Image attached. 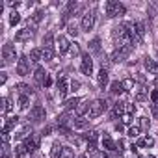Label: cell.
<instances>
[{
    "label": "cell",
    "mask_w": 158,
    "mask_h": 158,
    "mask_svg": "<svg viewBox=\"0 0 158 158\" xmlns=\"http://www.w3.org/2000/svg\"><path fill=\"white\" fill-rule=\"evenodd\" d=\"M104 9H106V15L110 19H114V17H121V15H125L127 13V8L123 4L119 2H115V0H108V2L104 4Z\"/></svg>",
    "instance_id": "cell-1"
},
{
    "label": "cell",
    "mask_w": 158,
    "mask_h": 158,
    "mask_svg": "<svg viewBox=\"0 0 158 158\" xmlns=\"http://www.w3.org/2000/svg\"><path fill=\"white\" fill-rule=\"evenodd\" d=\"M106 108H108V102L104 99H97V100H93L91 102V110H89V117L91 119H97L99 115H102L106 112Z\"/></svg>",
    "instance_id": "cell-2"
},
{
    "label": "cell",
    "mask_w": 158,
    "mask_h": 158,
    "mask_svg": "<svg viewBox=\"0 0 158 158\" xmlns=\"http://www.w3.org/2000/svg\"><path fill=\"white\" fill-rule=\"evenodd\" d=\"M15 58H17L15 47H13L11 43H6V45L2 47V65L6 67V65L13 63V61H15Z\"/></svg>",
    "instance_id": "cell-3"
},
{
    "label": "cell",
    "mask_w": 158,
    "mask_h": 158,
    "mask_svg": "<svg viewBox=\"0 0 158 158\" xmlns=\"http://www.w3.org/2000/svg\"><path fill=\"white\" fill-rule=\"evenodd\" d=\"M143 37H145V26H143V23L136 20V23H132V39H134V45L141 43Z\"/></svg>",
    "instance_id": "cell-4"
},
{
    "label": "cell",
    "mask_w": 158,
    "mask_h": 158,
    "mask_svg": "<svg viewBox=\"0 0 158 158\" xmlns=\"http://www.w3.org/2000/svg\"><path fill=\"white\" fill-rule=\"evenodd\" d=\"M33 33H36V26H33V23H32V24L28 23V26H26L24 30H19V32L15 33V41H19V43H24V41H28Z\"/></svg>",
    "instance_id": "cell-5"
},
{
    "label": "cell",
    "mask_w": 158,
    "mask_h": 158,
    "mask_svg": "<svg viewBox=\"0 0 158 158\" xmlns=\"http://www.w3.org/2000/svg\"><path fill=\"white\" fill-rule=\"evenodd\" d=\"M45 117H47V112H45V108L39 106V104L33 106V108L30 110V115H28V119H30L32 123H43Z\"/></svg>",
    "instance_id": "cell-6"
},
{
    "label": "cell",
    "mask_w": 158,
    "mask_h": 158,
    "mask_svg": "<svg viewBox=\"0 0 158 158\" xmlns=\"http://www.w3.org/2000/svg\"><path fill=\"white\" fill-rule=\"evenodd\" d=\"M30 73V58L28 56H20L17 61V74L19 76H26Z\"/></svg>",
    "instance_id": "cell-7"
},
{
    "label": "cell",
    "mask_w": 158,
    "mask_h": 158,
    "mask_svg": "<svg viewBox=\"0 0 158 158\" xmlns=\"http://www.w3.org/2000/svg\"><path fill=\"white\" fill-rule=\"evenodd\" d=\"M80 71L84 73V74H87V76L93 73V60H91V56H89V54H84V56H82Z\"/></svg>",
    "instance_id": "cell-8"
},
{
    "label": "cell",
    "mask_w": 158,
    "mask_h": 158,
    "mask_svg": "<svg viewBox=\"0 0 158 158\" xmlns=\"http://www.w3.org/2000/svg\"><path fill=\"white\" fill-rule=\"evenodd\" d=\"M23 145L26 147V151H28V153H36V151L39 149V138H37V136H33V134H30L28 138L24 140Z\"/></svg>",
    "instance_id": "cell-9"
},
{
    "label": "cell",
    "mask_w": 158,
    "mask_h": 158,
    "mask_svg": "<svg viewBox=\"0 0 158 158\" xmlns=\"http://www.w3.org/2000/svg\"><path fill=\"white\" fill-rule=\"evenodd\" d=\"M93 24H95V15L91 11H87L84 13V17H82V24H80V28L84 30V32H89L93 28Z\"/></svg>",
    "instance_id": "cell-10"
},
{
    "label": "cell",
    "mask_w": 158,
    "mask_h": 158,
    "mask_svg": "<svg viewBox=\"0 0 158 158\" xmlns=\"http://www.w3.org/2000/svg\"><path fill=\"white\" fill-rule=\"evenodd\" d=\"M102 147H104L106 153H114V151H117V143L110 138L108 134H102Z\"/></svg>",
    "instance_id": "cell-11"
},
{
    "label": "cell",
    "mask_w": 158,
    "mask_h": 158,
    "mask_svg": "<svg viewBox=\"0 0 158 158\" xmlns=\"http://www.w3.org/2000/svg\"><path fill=\"white\" fill-rule=\"evenodd\" d=\"M56 43H58V50H60V54H65L67 50H71V45H73V43H69V41H67L65 36H58Z\"/></svg>",
    "instance_id": "cell-12"
},
{
    "label": "cell",
    "mask_w": 158,
    "mask_h": 158,
    "mask_svg": "<svg viewBox=\"0 0 158 158\" xmlns=\"http://www.w3.org/2000/svg\"><path fill=\"white\" fill-rule=\"evenodd\" d=\"M97 82H99L100 89H106V86H108V71L104 69V67H100V71L97 74Z\"/></svg>",
    "instance_id": "cell-13"
},
{
    "label": "cell",
    "mask_w": 158,
    "mask_h": 158,
    "mask_svg": "<svg viewBox=\"0 0 158 158\" xmlns=\"http://www.w3.org/2000/svg\"><path fill=\"white\" fill-rule=\"evenodd\" d=\"M17 123H19V117H17V115L6 117V123H4V127H2V132H9V130H13V128L17 127Z\"/></svg>",
    "instance_id": "cell-14"
},
{
    "label": "cell",
    "mask_w": 158,
    "mask_h": 158,
    "mask_svg": "<svg viewBox=\"0 0 158 158\" xmlns=\"http://www.w3.org/2000/svg\"><path fill=\"white\" fill-rule=\"evenodd\" d=\"M127 112V102H115L114 108H112V117H119V115H123Z\"/></svg>",
    "instance_id": "cell-15"
},
{
    "label": "cell",
    "mask_w": 158,
    "mask_h": 158,
    "mask_svg": "<svg viewBox=\"0 0 158 158\" xmlns=\"http://www.w3.org/2000/svg\"><path fill=\"white\" fill-rule=\"evenodd\" d=\"M63 145H61L60 141H54L52 147H50V158H61V154H63Z\"/></svg>",
    "instance_id": "cell-16"
},
{
    "label": "cell",
    "mask_w": 158,
    "mask_h": 158,
    "mask_svg": "<svg viewBox=\"0 0 158 158\" xmlns=\"http://www.w3.org/2000/svg\"><path fill=\"white\" fill-rule=\"evenodd\" d=\"M82 102V99H78V97H73V99H67L65 102H63V106H65V110L67 112H71V110H76L78 108V104Z\"/></svg>",
    "instance_id": "cell-17"
},
{
    "label": "cell",
    "mask_w": 158,
    "mask_h": 158,
    "mask_svg": "<svg viewBox=\"0 0 158 158\" xmlns=\"http://www.w3.org/2000/svg\"><path fill=\"white\" fill-rule=\"evenodd\" d=\"M89 110H91V102H89V100H82L78 104V108H76V115L82 117V115H84L86 112H89Z\"/></svg>",
    "instance_id": "cell-18"
},
{
    "label": "cell",
    "mask_w": 158,
    "mask_h": 158,
    "mask_svg": "<svg viewBox=\"0 0 158 158\" xmlns=\"http://www.w3.org/2000/svg\"><path fill=\"white\" fill-rule=\"evenodd\" d=\"M145 67H147V71L151 74H158V63L154 60H151V58H145Z\"/></svg>",
    "instance_id": "cell-19"
},
{
    "label": "cell",
    "mask_w": 158,
    "mask_h": 158,
    "mask_svg": "<svg viewBox=\"0 0 158 158\" xmlns=\"http://www.w3.org/2000/svg\"><path fill=\"white\" fill-rule=\"evenodd\" d=\"M58 91H60V97H65L67 95V78H58Z\"/></svg>",
    "instance_id": "cell-20"
},
{
    "label": "cell",
    "mask_w": 158,
    "mask_h": 158,
    "mask_svg": "<svg viewBox=\"0 0 158 158\" xmlns=\"http://www.w3.org/2000/svg\"><path fill=\"white\" fill-rule=\"evenodd\" d=\"M30 61H33V63H37L39 60H43V49H33L32 52H30Z\"/></svg>",
    "instance_id": "cell-21"
},
{
    "label": "cell",
    "mask_w": 158,
    "mask_h": 158,
    "mask_svg": "<svg viewBox=\"0 0 158 158\" xmlns=\"http://www.w3.org/2000/svg\"><path fill=\"white\" fill-rule=\"evenodd\" d=\"M89 52H93V54L100 52V39L99 37H95V39L89 41Z\"/></svg>",
    "instance_id": "cell-22"
},
{
    "label": "cell",
    "mask_w": 158,
    "mask_h": 158,
    "mask_svg": "<svg viewBox=\"0 0 158 158\" xmlns=\"http://www.w3.org/2000/svg\"><path fill=\"white\" fill-rule=\"evenodd\" d=\"M110 91L114 95H121L125 91V87H123V82H112V86H110Z\"/></svg>",
    "instance_id": "cell-23"
},
{
    "label": "cell",
    "mask_w": 158,
    "mask_h": 158,
    "mask_svg": "<svg viewBox=\"0 0 158 158\" xmlns=\"http://www.w3.org/2000/svg\"><path fill=\"white\" fill-rule=\"evenodd\" d=\"M87 125H89V121H87V119H84V117H76V119L73 121V127H74V128H78V130L87 128Z\"/></svg>",
    "instance_id": "cell-24"
},
{
    "label": "cell",
    "mask_w": 158,
    "mask_h": 158,
    "mask_svg": "<svg viewBox=\"0 0 158 158\" xmlns=\"http://www.w3.org/2000/svg\"><path fill=\"white\" fill-rule=\"evenodd\" d=\"M30 106V95H19V108L26 110Z\"/></svg>",
    "instance_id": "cell-25"
},
{
    "label": "cell",
    "mask_w": 158,
    "mask_h": 158,
    "mask_svg": "<svg viewBox=\"0 0 158 158\" xmlns=\"http://www.w3.org/2000/svg\"><path fill=\"white\" fill-rule=\"evenodd\" d=\"M33 78H36V82H41V84H43V80L47 78V73H45L43 67H37V69H36V73H33Z\"/></svg>",
    "instance_id": "cell-26"
},
{
    "label": "cell",
    "mask_w": 158,
    "mask_h": 158,
    "mask_svg": "<svg viewBox=\"0 0 158 158\" xmlns=\"http://www.w3.org/2000/svg\"><path fill=\"white\" fill-rule=\"evenodd\" d=\"M11 108H13V104H11V100H9L8 97H4V99H2V115H6V114H9V112H11Z\"/></svg>",
    "instance_id": "cell-27"
},
{
    "label": "cell",
    "mask_w": 158,
    "mask_h": 158,
    "mask_svg": "<svg viewBox=\"0 0 158 158\" xmlns=\"http://www.w3.org/2000/svg\"><path fill=\"white\" fill-rule=\"evenodd\" d=\"M54 47V36L52 33H47L43 37V49H52Z\"/></svg>",
    "instance_id": "cell-28"
},
{
    "label": "cell",
    "mask_w": 158,
    "mask_h": 158,
    "mask_svg": "<svg viewBox=\"0 0 158 158\" xmlns=\"http://www.w3.org/2000/svg\"><path fill=\"white\" fill-rule=\"evenodd\" d=\"M13 153H15V158H26V153H28V151H26L24 145H17Z\"/></svg>",
    "instance_id": "cell-29"
},
{
    "label": "cell",
    "mask_w": 158,
    "mask_h": 158,
    "mask_svg": "<svg viewBox=\"0 0 158 158\" xmlns=\"http://www.w3.org/2000/svg\"><path fill=\"white\" fill-rule=\"evenodd\" d=\"M17 91H19V95H30L32 87L26 86V84H17Z\"/></svg>",
    "instance_id": "cell-30"
},
{
    "label": "cell",
    "mask_w": 158,
    "mask_h": 158,
    "mask_svg": "<svg viewBox=\"0 0 158 158\" xmlns=\"http://www.w3.org/2000/svg\"><path fill=\"white\" fill-rule=\"evenodd\" d=\"M147 91H149V89H145V87H140L138 89V93H136V100H145L147 99Z\"/></svg>",
    "instance_id": "cell-31"
},
{
    "label": "cell",
    "mask_w": 158,
    "mask_h": 158,
    "mask_svg": "<svg viewBox=\"0 0 158 158\" xmlns=\"http://www.w3.org/2000/svg\"><path fill=\"white\" fill-rule=\"evenodd\" d=\"M20 23V15L17 11H13L11 15H9V26H15V24H19Z\"/></svg>",
    "instance_id": "cell-32"
},
{
    "label": "cell",
    "mask_w": 158,
    "mask_h": 158,
    "mask_svg": "<svg viewBox=\"0 0 158 158\" xmlns=\"http://www.w3.org/2000/svg\"><path fill=\"white\" fill-rule=\"evenodd\" d=\"M52 58H54V49H43V60L50 61Z\"/></svg>",
    "instance_id": "cell-33"
},
{
    "label": "cell",
    "mask_w": 158,
    "mask_h": 158,
    "mask_svg": "<svg viewBox=\"0 0 158 158\" xmlns=\"http://www.w3.org/2000/svg\"><path fill=\"white\" fill-rule=\"evenodd\" d=\"M140 132H141V128H140L138 125L128 128V136H130V138H138V136H140Z\"/></svg>",
    "instance_id": "cell-34"
},
{
    "label": "cell",
    "mask_w": 158,
    "mask_h": 158,
    "mask_svg": "<svg viewBox=\"0 0 158 158\" xmlns=\"http://www.w3.org/2000/svg\"><path fill=\"white\" fill-rule=\"evenodd\" d=\"M41 20H43V11L37 9V11L32 15V23H33V24H37V23H41Z\"/></svg>",
    "instance_id": "cell-35"
},
{
    "label": "cell",
    "mask_w": 158,
    "mask_h": 158,
    "mask_svg": "<svg viewBox=\"0 0 158 158\" xmlns=\"http://www.w3.org/2000/svg\"><path fill=\"white\" fill-rule=\"evenodd\" d=\"M26 134H28V127H24V128H20L19 132H15V138H17V140H23V138H24V140H26V138H28Z\"/></svg>",
    "instance_id": "cell-36"
},
{
    "label": "cell",
    "mask_w": 158,
    "mask_h": 158,
    "mask_svg": "<svg viewBox=\"0 0 158 158\" xmlns=\"http://www.w3.org/2000/svg\"><path fill=\"white\" fill-rule=\"evenodd\" d=\"M61 158H74V151L69 149V147H65V149H63V154H61Z\"/></svg>",
    "instance_id": "cell-37"
},
{
    "label": "cell",
    "mask_w": 158,
    "mask_h": 158,
    "mask_svg": "<svg viewBox=\"0 0 158 158\" xmlns=\"http://www.w3.org/2000/svg\"><path fill=\"white\" fill-rule=\"evenodd\" d=\"M67 30H69V36H74V37L78 36V28L74 24H69V26H67Z\"/></svg>",
    "instance_id": "cell-38"
},
{
    "label": "cell",
    "mask_w": 158,
    "mask_h": 158,
    "mask_svg": "<svg viewBox=\"0 0 158 158\" xmlns=\"http://www.w3.org/2000/svg\"><path fill=\"white\" fill-rule=\"evenodd\" d=\"M132 86H134V80H132V78H127V80H123V87H125V89H130Z\"/></svg>",
    "instance_id": "cell-39"
},
{
    "label": "cell",
    "mask_w": 158,
    "mask_h": 158,
    "mask_svg": "<svg viewBox=\"0 0 158 158\" xmlns=\"http://www.w3.org/2000/svg\"><path fill=\"white\" fill-rule=\"evenodd\" d=\"M151 99H153V104H158V91H156V89L151 91Z\"/></svg>",
    "instance_id": "cell-40"
},
{
    "label": "cell",
    "mask_w": 158,
    "mask_h": 158,
    "mask_svg": "<svg viewBox=\"0 0 158 158\" xmlns=\"http://www.w3.org/2000/svg\"><path fill=\"white\" fill-rule=\"evenodd\" d=\"M78 52H80V49H78V45H76V43H73V45H71V54H73V56H76Z\"/></svg>",
    "instance_id": "cell-41"
},
{
    "label": "cell",
    "mask_w": 158,
    "mask_h": 158,
    "mask_svg": "<svg viewBox=\"0 0 158 158\" xmlns=\"http://www.w3.org/2000/svg\"><path fill=\"white\" fill-rule=\"evenodd\" d=\"M127 114H130V115L136 114V106H134V104H128V102H127Z\"/></svg>",
    "instance_id": "cell-42"
},
{
    "label": "cell",
    "mask_w": 158,
    "mask_h": 158,
    "mask_svg": "<svg viewBox=\"0 0 158 158\" xmlns=\"http://www.w3.org/2000/svg\"><path fill=\"white\" fill-rule=\"evenodd\" d=\"M43 86H45V87H50V86H52V78L49 76V74H47V78L43 80Z\"/></svg>",
    "instance_id": "cell-43"
},
{
    "label": "cell",
    "mask_w": 158,
    "mask_h": 158,
    "mask_svg": "<svg viewBox=\"0 0 158 158\" xmlns=\"http://www.w3.org/2000/svg\"><path fill=\"white\" fill-rule=\"evenodd\" d=\"M50 132H52V127H45L43 132H41V136H50Z\"/></svg>",
    "instance_id": "cell-44"
},
{
    "label": "cell",
    "mask_w": 158,
    "mask_h": 158,
    "mask_svg": "<svg viewBox=\"0 0 158 158\" xmlns=\"http://www.w3.org/2000/svg\"><path fill=\"white\" fill-rule=\"evenodd\" d=\"M151 112H153L154 117H158V104H153V106H151Z\"/></svg>",
    "instance_id": "cell-45"
},
{
    "label": "cell",
    "mask_w": 158,
    "mask_h": 158,
    "mask_svg": "<svg viewBox=\"0 0 158 158\" xmlns=\"http://www.w3.org/2000/svg\"><path fill=\"white\" fill-rule=\"evenodd\" d=\"M143 145H147V140L140 138V140H138V143H136V147H143Z\"/></svg>",
    "instance_id": "cell-46"
},
{
    "label": "cell",
    "mask_w": 158,
    "mask_h": 158,
    "mask_svg": "<svg viewBox=\"0 0 158 158\" xmlns=\"http://www.w3.org/2000/svg\"><path fill=\"white\" fill-rule=\"evenodd\" d=\"M123 147H125V141H123V140H119V141H117V151H119V153L123 151Z\"/></svg>",
    "instance_id": "cell-47"
},
{
    "label": "cell",
    "mask_w": 158,
    "mask_h": 158,
    "mask_svg": "<svg viewBox=\"0 0 158 158\" xmlns=\"http://www.w3.org/2000/svg\"><path fill=\"white\" fill-rule=\"evenodd\" d=\"M115 130H117V132H123V130H125V127H123L121 123H115Z\"/></svg>",
    "instance_id": "cell-48"
},
{
    "label": "cell",
    "mask_w": 158,
    "mask_h": 158,
    "mask_svg": "<svg viewBox=\"0 0 158 158\" xmlns=\"http://www.w3.org/2000/svg\"><path fill=\"white\" fill-rule=\"evenodd\" d=\"M6 80H8V74L2 73V76H0V84H6Z\"/></svg>",
    "instance_id": "cell-49"
},
{
    "label": "cell",
    "mask_w": 158,
    "mask_h": 158,
    "mask_svg": "<svg viewBox=\"0 0 158 158\" xmlns=\"http://www.w3.org/2000/svg\"><path fill=\"white\" fill-rule=\"evenodd\" d=\"M71 87H73V89H76V87H80V82H76V80H73V82H71Z\"/></svg>",
    "instance_id": "cell-50"
},
{
    "label": "cell",
    "mask_w": 158,
    "mask_h": 158,
    "mask_svg": "<svg viewBox=\"0 0 158 158\" xmlns=\"http://www.w3.org/2000/svg\"><path fill=\"white\" fill-rule=\"evenodd\" d=\"M145 140H147V145H149V147L154 145V140H153V138H145Z\"/></svg>",
    "instance_id": "cell-51"
},
{
    "label": "cell",
    "mask_w": 158,
    "mask_h": 158,
    "mask_svg": "<svg viewBox=\"0 0 158 158\" xmlns=\"http://www.w3.org/2000/svg\"><path fill=\"white\" fill-rule=\"evenodd\" d=\"M9 6H11V8H19V2H17V0H15V2H9Z\"/></svg>",
    "instance_id": "cell-52"
},
{
    "label": "cell",
    "mask_w": 158,
    "mask_h": 158,
    "mask_svg": "<svg viewBox=\"0 0 158 158\" xmlns=\"http://www.w3.org/2000/svg\"><path fill=\"white\" fill-rule=\"evenodd\" d=\"M82 158H91V156H89V154H84V156H82Z\"/></svg>",
    "instance_id": "cell-53"
},
{
    "label": "cell",
    "mask_w": 158,
    "mask_h": 158,
    "mask_svg": "<svg viewBox=\"0 0 158 158\" xmlns=\"http://www.w3.org/2000/svg\"><path fill=\"white\" fill-rule=\"evenodd\" d=\"M138 158H141V156H138Z\"/></svg>",
    "instance_id": "cell-54"
}]
</instances>
